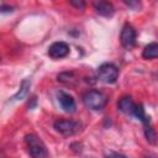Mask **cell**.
<instances>
[{"instance_id":"6da1fadb","label":"cell","mask_w":158,"mask_h":158,"mask_svg":"<svg viewBox=\"0 0 158 158\" xmlns=\"http://www.w3.org/2000/svg\"><path fill=\"white\" fill-rule=\"evenodd\" d=\"M25 142L31 158H48V151L46 148V144L38 136L33 133L26 135Z\"/></svg>"},{"instance_id":"7a4b0ae2","label":"cell","mask_w":158,"mask_h":158,"mask_svg":"<svg viewBox=\"0 0 158 158\" xmlns=\"http://www.w3.org/2000/svg\"><path fill=\"white\" fill-rule=\"evenodd\" d=\"M83 102L91 110H101L107 102V98L99 90H89L83 95Z\"/></svg>"},{"instance_id":"3957f363","label":"cell","mask_w":158,"mask_h":158,"mask_svg":"<svg viewBox=\"0 0 158 158\" xmlns=\"http://www.w3.org/2000/svg\"><path fill=\"white\" fill-rule=\"evenodd\" d=\"M98 78L106 84H112L118 78V69L112 63H104L98 69Z\"/></svg>"},{"instance_id":"277c9868","label":"cell","mask_w":158,"mask_h":158,"mask_svg":"<svg viewBox=\"0 0 158 158\" xmlns=\"http://www.w3.org/2000/svg\"><path fill=\"white\" fill-rule=\"evenodd\" d=\"M53 127L58 133L63 136H73L80 131L81 125L78 121H73V120H58L54 122Z\"/></svg>"},{"instance_id":"5b68a950","label":"cell","mask_w":158,"mask_h":158,"mask_svg":"<svg viewBox=\"0 0 158 158\" xmlns=\"http://www.w3.org/2000/svg\"><path fill=\"white\" fill-rule=\"evenodd\" d=\"M120 41H121V44L127 49L132 48L136 44V31L131 25L126 23L122 27L121 35H120Z\"/></svg>"},{"instance_id":"8992f818","label":"cell","mask_w":158,"mask_h":158,"mask_svg":"<svg viewBox=\"0 0 158 158\" xmlns=\"http://www.w3.org/2000/svg\"><path fill=\"white\" fill-rule=\"evenodd\" d=\"M57 100H58L59 106L63 109V111L69 112V114H72V112L75 111V109H77L75 100H74L73 96L69 95L68 93L62 91V90L57 91Z\"/></svg>"},{"instance_id":"52a82bcc","label":"cell","mask_w":158,"mask_h":158,"mask_svg":"<svg viewBox=\"0 0 158 158\" xmlns=\"http://www.w3.org/2000/svg\"><path fill=\"white\" fill-rule=\"evenodd\" d=\"M69 53V46L65 42H54L48 48V56L53 59H60L67 57Z\"/></svg>"},{"instance_id":"ba28073f","label":"cell","mask_w":158,"mask_h":158,"mask_svg":"<svg viewBox=\"0 0 158 158\" xmlns=\"http://www.w3.org/2000/svg\"><path fill=\"white\" fill-rule=\"evenodd\" d=\"M118 110L126 115H131L133 116V112H135V109H136V104L133 102L132 98L131 96H123L118 100Z\"/></svg>"},{"instance_id":"9c48e42d","label":"cell","mask_w":158,"mask_h":158,"mask_svg":"<svg viewBox=\"0 0 158 158\" xmlns=\"http://www.w3.org/2000/svg\"><path fill=\"white\" fill-rule=\"evenodd\" d=\"M95 11L101 15V16H105V17H110L114 15V5L109 1H99V2H95Z\"/></svg>"},{"instance_id":"30bf717a","label":"cell","mask_w":158,"mask_h":158,"mask_svg":"<svg viewBox=\"0 0 158 158\" xmlns=\"http://www.w3.org/2000/svg\"><path fill=\"white\" fill-rule=\"evenodd\" d=\"M142 57L144 59H154V58H158V42H152V43L147 44L143 48Z\"/></svg>"},{"instance_id":"8fae6325","label":"cell","mask_w":158,"mask_h":158,"mask_svg":"<svg viewBox=\"0 0 158 158\" xmlns=\"http://www.w3.org/2000/svg\"><path fill=\"white\" fill-rule=\"evenodd\" d=\"M30 86H31V80H30V79H25V80H22V83H21V85H20V88H19V91H17L11 99H12L14 101L20 100V99H23V98L27 95Z\"/></svg>"},{"instance_id":"7c38bea8","label":"cell","mask_w":158,"mask_h":158,"mask_svg":"<svg viewBox=\"0 0 158 158\" xmlns=\"http://www.w3.org/2000/svg\"><path fill=\"white\" fill-rule=\"evenodd\" d=\"M144 133H146V137H147V141L151 142V143H156V132L153 131V128L149 126V123L144 125Z\"/></svg>"},{"instance_id":"4fadbf2b","label":"cell","mask_w":158,"mask_h":158,"mask_svg":"<svg viewBox=\"0 0 158 158\" xmlns=\"http://www.w3.org/2000/svg\"><path fill=\"white\" fill-rule=\"evenodd\" d=\"M125 4H126L128 7L133 9V10H138V9L141 7V2H138V1H125Z\"/></svg>"},{"instance_id":"5bb4252c","label":"cell","mask_w":158,"mask_h":158,"mask_svg":"<svg viewBox=\"0 0 158 158\" xmlns=\"http://www.w3.org/2000/svg\"><path fill=\"white\" fill-rule=\"evenodd\" d=\"M105 158H127L126 156H123V154H121V153H116V152H111V153H109Z\"/></svg>"},{"instance_id":"9a60e30c","label":"cell","mask_w":158,"mask_h":158,"mask_svg":"<svg viewBox=\"0 0 158 158\" xmlns=\"http://www.w3.org/2000/svg\"><path fill=\"white\" fill-rule=\"evenodd\" d=\"M70 5H73L78 9H83L85 6V2L84 1H70Z\"/></svg>"},{"instance_id":"2e32d148","label":"cell","mask_w":158,"mask_h":158,"mask_svg":"<svg viewBox=\"0 0 158 158\" xmlns=\"http://www.w3.org/2000/svg\"><path fill=\"white\" fill-rule=\"evenodd\" d=\"M14 10L12 6H9V5H1V12L5 14V12H11Z\"/></svg>"}]
</instances>
